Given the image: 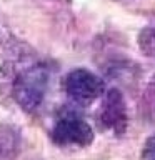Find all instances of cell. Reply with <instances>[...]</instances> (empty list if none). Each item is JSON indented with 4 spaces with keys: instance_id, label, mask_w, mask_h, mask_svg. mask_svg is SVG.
Wrapping results in <instances>:
<instances>
[{
    "instance_id": "1",
    "label": "cell",
    "mask_w": 155,
    "mask_h": 160,
    "mask_svg": "<svg viewBox=\"0 0 155 160\" xmlns=\"http://www.w3.org/2000/svg\"><path fill=\"white\" fill-rule=\"evenodd\" d=\"M47 88V72L42 67H32L15 80L13 95L25 110H35L42 103Z\"/></svg>"
},
{
    "instance_id": "2",
    "label": "cell",
    "mask_w": 155,
    "mask_h": 160,
    "mask_svg": "<svg viewBox=\"0 0 155 160\" xmlns=\"http://www.w3.org/2000/svg\"><path fill=\"white\" fill-rule=\"evenodd\" d=\"M105 85L102 78L85 68L72 70L65 78V92L78 103H90L102 97Z\"/></svg>"
},
{
    "instance_id": "3",
    "label": "cell",
    "mask_w": 155,
    "mask_h": 160,
    "mask_svg": "<svg viewBox=\"0 0 155 160\" xmlns=\"http://www.w3.org/2000/svg\"><path fill=\"white\" fill-rule=\"evenodd\" d=\"M52 138L58 145H77V147H85L92 143L93 140V130L92 127L82 120L77 115H65L55 123L52 130Z\"/></svg>"
},
{
    "instance_id": "4",
    "label": "cell",
    "mask_w": 155,
    "mask_h": 160,
    "mask_svg": "<svg viewBox=\"0 0 155 160\" xmlns=\"http://www.w3.org/2000/svg\"><path fill=\"white\" fill-rule=\"evenodd\" d=\"M98 118L105 128L112 130L117 135H122L125 132V128H127V108H125L123 97L118 90H110L105 95Z\"/></svg>"
},
{
    "instance_id": "5",
    "label": "cell",
    "mask_w": 155,
    "mask_h": 160,
    "mask_svg": "<svg viewBox=\"0 0 155 160\" xmlns=\"http://www.w3.org/2000/svg\"><path fill=\"white\" fill-rule=\"evenodd\" d=\"M138 47L147 57H155V22L147 25L138 35Z\"/></svg>"
},
{
    "instance_id": "6",
    "label": "cell",
    "mask_w": 155,
    "mask_h": 160,
    "mask_svg": "<svg viewBox=\"0 0 155 160\" xmlns=\"http://www.w3.org/2000/svg\"><path fill=\"white\" fill-rule=\"evenodd\" d=\"M140 160H155V135L147 138L140 153Z\"/></svg>"
}]
</instances>
